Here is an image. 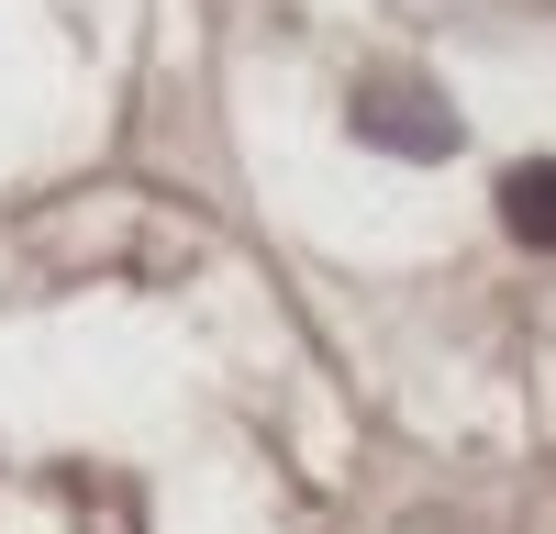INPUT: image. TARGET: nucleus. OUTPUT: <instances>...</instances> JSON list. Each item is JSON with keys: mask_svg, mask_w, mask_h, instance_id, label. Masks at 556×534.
Listing matches in <instances>:
<instances>
[{"mask_svg": "<svg viewBox=\"0 0 556 534\" xmlns=\"http://www.w3.org/2000/svg\"><path fill=\"white\" fill-rule=\"evenodd\" d=\"M356 145H379V156H412V167H434L456 156V112L434 101L424 78H356Z\"/></svg>", "mask_w": 556, "mask_h": 534, "instance_id": "obj_1", "label": "nucleus"}, {"mask_svg": "<svg viewBox=\"0 0 556 534\" xmlns=\"http://www.w3.org/2000/svg\"><path fill=\"white\" fill-rule=\"evenodd\" d=\"M501 223H513L523 245H556V156H523L501 178Z\"/></svg>", "mask_w": 556, "mask_h": 534, "instance_id": "obj_2", "label": "nucleus"}, {"mask_svg": "<svg viewBox=\"0 0 556 534\" xmlns=\"http://www.w3.org/2000/svg\"><path fill=\"white\" fill-rule=\"evenodd\" d=\"M401 534H479V523H468V512H412Z\"/></svg>", "mask_w": 556, "mask_h": 534, "instance_id": "obj_3", "label": "nucleus"}]
</instances>
